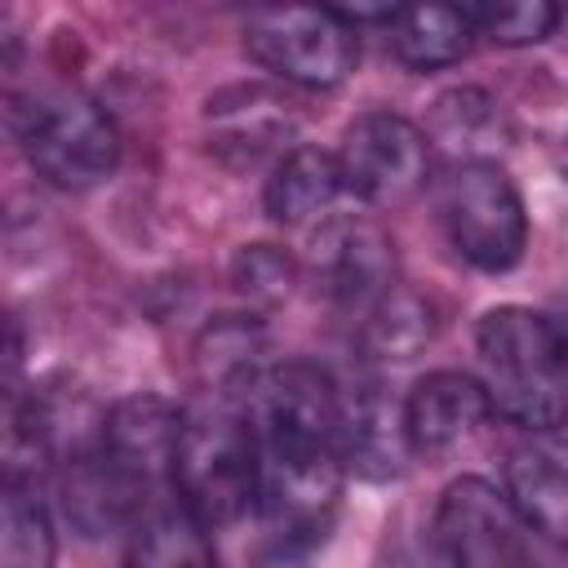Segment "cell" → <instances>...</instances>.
Masks as SVG:
<instances>
[{"instance_id":"cell-19","label":"cell","mask_w":568,"mask_h":568,"mask_svg":"<svg viewBox=\"0 0 568 568\" xmlns=\"http://www.w3.org/2000/svg\"><path fill=\"white\" fill-rule=\"evenodd\" d=\"M209 532L213 528H204L186 506L169 497L129 528L124 568H217Z\"/></svg>"},{"instance_id":"cell-7","label":"cell","mask_w":568,"mask_h":568,"mask_svg":"<svg viewBox=\"0 0 568 568\" xmlns=\"http://www.w3.org/2000/svg\"><path fill=\"white\" fill-rule=\"evenodd\" d=\"M337 164L346 191L368 209H404L430 178V142L395 111H364L342 129Z\"/></svg>"},{"instance_id":"cell-2","label":"cell","mask_w":568,"mask_h":568,"mask_svg":"<svg viewBox=\"0 0 568 568\" xmlns=\"http://www.w3.org/2000/svg\"><path fill=\"white\" fill-rule=\"evenodd\" d=\"M475 355L479 382L501 422L528 435L568 422V351L550 315L515 302L484 311Z\"/></svg>"},{"instance_id":"cell-26","label":"cell","mask_w":568,"mask_h":568,"mask_svg":"<svg viewBox=\"0 0 568 568\" xmlns=\"http://www.w3.org/2000/svg\"><path fill=\"white\" fill-rule=\"evenodd\" d=\"M519 568H568V550L564 546H550V541H537V546L528 541Z\"/></svg>"},{"instance_id":"cell-9","label":"cell","mask_w":568,"mask_h":568,"mask_svg":"<svg viewBox=\"0 0 568 568\" xmlns=\"http://www.w3.org/2000/svg\"><path fill=\"white\" fill-rule=\"evenodd\" d=\"M311 275L337 315L364 320L395 284V240L373 213H333L311 235Z\"/></svg>"},{"instance_id":"cell-29","label":"cell","mask_w":568,"mask_h":568,"mask_svg":"<svg viewBox=\"0 0 568 568\" xmlns=\"http://www.w3.org/2000/svg\"><path fill=\"white\" fill-rule=\"evenodd\" d=\"M559 27H568V9H564V18H559Z\"/></svg>"},{"instance_id":"cell-20","label":"cell","mask_w":568,"mask_h":568,"mask_svg":"<svg viewBox=\"0 0 568 568\" xmlns=\"http://www.w3.org/2000/svg\"><path fill=\"white\" fill-rule=\"evenodd\" d=\"M475 44V22L453 4H408L395 9L390 49L408 71H444L457 67Z\"/></svg>"},{"instance_id":"cell-11","label":"cell","mask_w":568,"mask_h":568,"mask_svg":"<svg viewBox=\"0 0 568 568\" xmlns=\"http://www.w3.org/2000/svg\"><path fill=\"white\" fill-rule=\"evenodd\" d=\"M58 506L67 524L80 537H106L120 528H133L151 506H160L151 493H142L102 448V426L71 444V453L58 457Z\"/></svg>"},{"instance_id":"cell-24","label":"cell","mask_w":568,"mask_h":568,"mask_svg":"<svg viewBox=\"0 0 568 568\" xmlns=\"http://www.w3.org/2000/svg\"><path fill=\"white\" fill-rule=\"evenodd\" d=\"M470 22H475V36H488L493 44H506V49H524V44H541L564 9L559 4H546V0H515V4H475L466 9Z\"/></svg>"},{"instance_id":"cell-23","label":"cell","mask_w":568,"mask_h":568,"mask_svg":"<svg viewBox=\"0 0 568 568\" xmlns=\"http://www.w3.org/2000/svg\"><path fill=\"white\" fill-rule=\"evenodd\" d=\"M297 275H302L297 257H293L288 248H280V244H244V248H235L231 271H226L235 297H240L253 315L280 306V302L297 288Z\"/></svg>"},{"instance_id":"cell-22","label":"cell","mask_w":568,"mask_h":568,"mask_svg":"<svg viewBox=\"0 0 568 568\" xmlns=\"http://www.w3.org/2000/svg\"><path fill=\"white\" fill-rule=\"evenodd\" d=\"M58 532L36 484L0 488V568H53Z\"/></svg>"},{"instance_id":"cell-12","label":"cell","mask_w":568,"mask_h":568,"mask_svg":"<svg viewBox=\"0 0 568 568\" xmlns=\"http://www.w3.org/2000/svg\"><path fill=\"white\" fill-rule=\"evenodd\" d=\"M493 404L479 377L462 368H435L413 382L404 395V426H408V448L417 462H444L462 444H470L488 422Z\"/></svg>"},{"instance_id":"cell-15","label":"cell","mask_w":568,"mask_h":568,"mask_svg":"<svg viewBox=\"0 0 568 568\" xmlns=\"http://www.w3.org/2000/svg\"><path fill=\"white\" fill-rule=\"evenodd\" d=\"M506 497L524 528L568 550V435L532 430L506 457Z\"/></svg>"},{"instance_id":"cell-4","label":"cell","mask_w":568,"mask_h":568,"mask_svg":"<svg viewBox=\"0 0 568 568\" xmlns=\"http://www.w3.org/2000/svg\"><path fill=\"white\" fill-rule=\"evenodd\" d=\"M9 129L31 169L62 191H89L120 169V133L111 115L75 84L44 80L9 89Z\"/></svg>"},{"instance_id":"cell-25","label":"cell","mask_w":568,"mask_h":568,"mask_svg":"<svg viewBox=\"0 0 568 568\" xmlns=\"http://www.w3.org/2000/svg\"><path fill=\"white\" fill-rule=\"evenodd\" d=\"M382 568H444L439 564V555H435V546H430V532L422 537V541H413V537H386V559H382Z\"/></svg>"},{"instance_id":"cell-18","label":"cell","mask_w":568,"mask_h":568,"mask_svg":"<svg viewBox=\"0 0 568 568\" xmlns=\"http://www.w3.org/2000/svg\"><path fill=\"white\" fill-rule=\"evenodd\" d=\"M271 368L266 359V328L253 311L217 315L195 337V377L204 395L217 399H248V390Z\"/></svg>"},{"instance_id":"cell-1","label":"cell","mask_w":568,"mask_h":568,"mask_svg":"<svg viewBox=\"0 0 568 568\" xmlns=\"http://www.w3.org/2000/svg\"><path fill=\"white\" fill-rule=\"evenodd\" d=\"M248 417L257 435V515L275 546L311 550L328 537L342 484V390L311 359H284L248 390Z\"/></svg>"},{"instance_id":"cell-21","label":"cell","mask_w":568,"mask_h":568,"mask_svg":"<svg viewBox=\"0 0 568 568\" xmlns=\"http://www.w3.org/2000/svg\"><path fill=\"white\" fill-rule=\"evenodd\" d=\"M439 320L430 297H422L417 288H408L404 280L359 320V351L377 364H408L417 359L430 337H435Z\"/></svg>"},{"instance_id":"cell-10","label":"cell","mask_w":568,"mask_h":568,"mask_svg":"<svg viewBox=\"0 0 568 568\" xmlns=\"http://www.w3.org/2000/svg\"><path fill=\"white\" fill-rule=\"evenodd\" d=\"M302 129L297 102L275 84H226L204 102V142L226 169H253Z\"/></svg>"},{"instance_id":"cell-6","label":"cell","mask_w":568,"mask_h":568,"mask_svg":"<svg viewBox=\"0 0 568 568\" xmlns=\"http://www.w3.org/2000/svg\"><path fill=\"white\" fill-rule=\"evenodd\" d=\"M244 53L284 84L337 89L359 62V31L337 9H257L244 22Z\"/></svg>"},{"instance_id":"cell-14","label":"cell","mask_w":568,"mask_h":568,"mask_svg":"<svg viewBox=\"0 0 568 568\" xmlns=\"http://www.w3.org/2000/svg\"><path fill=\"white\" fill-rule=\"evenodd\" d=\"M342 453L346 470L364 484H390L413 462L404 404L390 399L377 377H364L342 390Z\"/></svg>"},{"instance_id":"cell-27","label":"cell","mask_w":568,"mask_h":568,"mask_svg":"<svg viewBox=\"0 0 568 568\" xmlns=\"http://www.w3.org/2000/svg\"><path fill=\"white\" fill-rule=\"evenodd\" d=\"M550 320H555V328H559V337H564V351H568V297L559 302V311H550Z\"/></svg>"},{"instance_id":"cell-5","label":"cell","mask_w":568,"mask_h":568,"mask_svg":"<svg viewBox=\"0 0 568 568\" xmlns=\"http://www.w3.org/2000/svg\"><path fill=\"white\" fill-rule=\"evenodd\" d=\"M439 222L457 257L484 275L519 266L528 248V209L501 164H453L439 182Z\"/></svg>"},{"instance_id":"cell-16","label":"cell","mask_w":568,"mask_h":568,"mask_svg":"<svg viewBox=\"0 0 568 568\" xmlns=\"http://www.w3.org/2000/svg\"><path fill=\"white\" fill-rule=\"evenodd\" d=\"M426 142L453 164H501V155L515 146V124L488 89L453 84L426 111Z\"/></svg>"},{"instance_id":"cell-8","label":"cell","mask_w":568,"mask_h":568,"mask_svg":"<svg viewBox=\"0 0 568 568\" xmlns=\"http://www.w3.org/2000/svg\"><path fill=\"white\" fill-rule=\"evenodd\" d=\"M426 532L444 568H519L528 550V528L506 488L479 475H462L439 493Z\"/></svg>"},{"instance_id":"cell-28","label":"cell","mask_w":568,"mask_h":568,"mask_svg":"<svg viewBox=\"0 0 568 568\" xmlns=\"http://www.w3.org/2000/svg\"><path fill=\"white\" fill-rule=\"evenodd\" d=\"M559 169H564V173H568V138H564V142H559Z\"/></svg>"},{"instance_id":"cell-3","label":"cell","mask_w":568,"mask_h":568,"mask_svg":"<svg viewBox=\"0 0 568 568\" xmlns=\"http://www.w3.org/2000/svg\"><path fill=\"white\" fill-rule=\"evenodd\" d=\"M173 501L204 528H226L257 510V435L244 399L200 395V404L182 408Z\"/></svg>"},{"instance_id":"cell-13","label":"cell","mask_w":568,"mask_h":568,"mask_svg":"<svg viewBox=\"0 0 568 568\" xmlns=\"http://www.w3.org/2000/svg\"><path fill=\"white\" fill-rule=\"evenodd\" d=\"M178 430H182V408L164 395H124L102 413L106 457L155 501L173 497Z\"/></svg>"},{"instance_id":"cell-17","label":"cell","mask_w":568,"mask_h":568,"mask_svg":"<svg viewBox=\"0 0 568 568\" xmlns=\"http://www.w3.org/2000/svg\"><path fill=\"white\" fill-rule=\"evenodd\" d=\"M342 195H346V178L337 151L288 146L262 186V209L275 226H315L333 217Z\"/></svg>"}]
</instances>
